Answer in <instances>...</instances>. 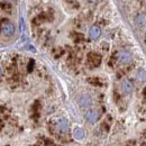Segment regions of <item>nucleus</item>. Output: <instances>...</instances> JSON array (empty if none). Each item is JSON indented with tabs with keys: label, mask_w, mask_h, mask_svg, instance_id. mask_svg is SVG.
Instances as JSON below:
<instances>
[{
	"label": "nucleus",
	"mask_w": 146,
	"mask_h": 146,
	"mask_svg": "<svg viewBox=\"0 0 146 146\" xmlns=\"http://www.w3.org/2000/svg\"><path fill=\"white\" fill-rule=\"evenodd\" d=\"M34 64H35V62H34V60H31V61H29V63H28V68H27V70H28V72H31V71L33 70V68H34Z\"/></svg>",
	"instance_id": "f8f14e48"
},
{
	"label": "nucleus",
	"mask_w": 146,
	"mask_h": 146,
	"mask_svg": "<svg viewBox=\"0 0 146 146\" xmlns=\"http://www.w3.org/2000/svg\"><path fill=\"white\" fill-rule=\"evenodd\" d=\"M73 135H74V137H75L76 139H82L83 136H84V133H83V130H82L81 128H75Z\"/></svg>",
	"instance_id": "9d476101"
},
{
	"label": "nucleus",
	"mask_w": 146,
	"mask_h": 146,
	"mask_svg": "<svg viewBox=\"0 0 146 146\" xmlns=\"http://www.w3.org/2000/svg\"><path fill=\"white\" fill-rule=\"evenodd\" d=\"M137 79H138L141 82H145L146 81V71L145 70H143V69L138 70V72H137Z\"/></svg>",
	"instance_id": "9b49d317"
},
{
	"label": "nucleus",
	"mask_w": 146,
	"mask_h": 146,
	"mask_svg": "<svg viewBox=\"0 0 146 146\" xmlns=\"http://www.w3.org/2000/svg\"><path fill=\"white\" fill-rule=\"evenodd\" d=\"M5 1H9V0H5Z\"/></svg>",
	"instance_id": "2eb2a0df"
},
{
	"label": "nucleus",
	"mask_w": 146,
	"mask_h": 146,
	"mask_svg": "<svg viewBox=\"0 0 146 146\" xmlns=\"http://www.w3.org/2000/svg\"><path fill=\"white\" fill-rule=\"evenodd\" d=\"M100 34H101V29H100L99 26H96V25L92 26L91 28H90V31H89V35H90V37H91L92 39L99 38Z\"/></svg>",
	"instance_id": "423d86ee"
},
{
	"label": "nucleus",
	"mask_w": 146,
	"mask_h": 146,
	"mask_svg": "<svg viewBox=\"0 0 146 146\" xmlns=\"http://www.w3.org/2000/svg\"><path fill=\"white\" fill-rule=\"evenodd\" d=\"M56 126H57V128H58V130H60V131L65 133V131H68V129H69V123H68V120H66V119L61 118V119H58V120H57Z\"/></svg>",
	"instance_id": "20e7f679"
},
{
	"label": "nucleus",
	"mask_w": 146,
	"mask_h": 146,
	"mask_svg": "<svg viewBox=\"0 0 146 146\" xmlns=\"http://www.w3.org/2000/svg\"><path fill=\"white\" fill-rule=\"evenodd\" d=\"M1 32H2V34H3L5 36H7V37L13 36V35L15 34V26H14V24L10 23V21L3 23L2 26H1Z\"/></svg>",
	"instance_id": "f257e3e1"
},
{
	"label": "nucleus",
	"mask_w": 146,
	"mask_h": 146,
	"mask_svg": "<svg viewBox=\"0 0 146 146\" xmlns=\"http://www.w3.org/2000/svg\"><path fill=\"white\" fill-rule=\"evenodd\" d=\"M135 23H136L137 27H139V28L144 27V26H145V24H146V16H145V14H143V13H139V14L136 16V18H135Z\"/></svg>",
	"instance_id": "39448f33"
},
{
	"label": "nucleus",
	"mask_w": 146,
	"mask_h": 146,
	"mask_svg": "<svg viewBox=\"0 0 146 146\" xmlns=\"http://www.w3.org/2000/svg\"><path fill=\"white\" fill-rule=\"evenodd\" d=\"M0 74H1V69H0Z\"/></svg>",
	"instance_id": "4468645a"
},
{
	"label": "nucleus",
	"mask_w": 146,
	"mask_h": 146,
	"mask_svg": "<svg viewBox=\"0 0 146 146\" xmlns=\"http://www.w3.org/2000/svg\"><path fill=\"white\" fill-rule=\"evenodd\" d=\"M87 119L90 123H96L99 119V112L97 110H89L87 112Z\"/></svg>",
	"instance_id": "0eeeda50"
},
{
	"label": "nucleus",
	"mask_w": 146,
	"mask_h": 146,
	"mask_svg": "<svg viewBox=\"0 0 146 146\" xmlns=\"http://www.w3.org/2000/svg\"><path fill=\"white\" fill-rule=\"evenodd\" d=\"M144 135H145V137H146V131H145V134H144Z\"/></svg>",
	"instance_id": "ddd939ff"
},
{
	"label": "nucleus",
	"mask_w": 146,
	"mask_h": 146,
	"mask_svg": "<svg viewBox=\"0 0 146 146\" xmlns=\"http://www.w3.org/2000/svg\"><path fill=\"white\" fill-rule=\"evenodd\" d=\"M118 60L120 63L125 64V63H128L131 61V54L129 52H126V51H121L118 53Z\"/></svg>",
	"instance_id": "7ed1b4c3"
},
{
	"label": "nucleus",
	"mask_w": 146,
	"mask_h": 146,
	"mask_svg": "<svg viewBox=\"0 0 146 146\" xmlns=\"http://www.w3.org/2000/svg\"><path fill=\"white\" fill-rule=\"evenodd\" d=\"M145 38H146V35H145Z\"/></svg>",
	"instance_id": "dca6fc26"
},
{
	"label": "nucleus",
	"mask_w": 146,
	"mask_h": 146,
	"mask_svg": "<svg viewBox=\"0 0 146 146\" xmlns=\"http://www.w3.org/2000/svg\"><path fill=\"white\" fill-rule=\"evenodd\" d=\"M121 89H123V92L125 94H129V93H131V91H133V84L128 80H125L123 82V84H121Z\"/></svg>",
	"instance_id": "1a4fd4ad"
},
{
	"label": "nucleus",
	"mask_w": 146,
	"mask_h": 146,
	"mask_svg": "<svg viewBox=\"0 0 146 146\" xmlns=\"http://www.w3.org/2000/svg\"><path fill=\"white\" fill-rule=\"evenodd\" d=\"M91 98H90V96H82L81 97V99H80V106L81 107H83V108H88V107H90L91 106Z\"/></svg>",
	"instance_id": "6e6552de"
},
{
	"label": "nucleus",
	"mask_w": 146,
	"mask_h": 146,
	"mask_svg": "<svg viewBox=\"0 0 146 146\" xmlns=\"http://www.w3.org/2000/svg\"><path fill=\"white\" fill-rule=\"evenodd\" d=\"M88 62L92 66H98L101 63V56L99 54H97V53H93V52L89 53L88 54Z\"/></svg>",
	"instance_id": "f03ea898"
}]
</instances>
